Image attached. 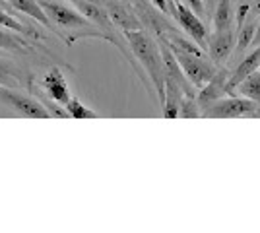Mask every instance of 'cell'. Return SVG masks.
Segmentation results:
<instances>
[{
    "mask_svg": "<svg viewBox=\"0 0 260 233\" xmlns=\"http://www.w3.org/2000/svg\"><path fill=\"white\" fill-rule=\"evenodd\" d=\"M124 37L132 49L134 58L148 72V78H150V82L157 91V97L163 105V99H165V68H163V60L157 45L153 43L152 37L142 29H128V31H124Z\"/></svg>",
    "mask_w": 260,
    "mask_h": 233,
    "instance_id": "obj_1",
    "label": "cell"
},
{
    "mask_svg": "<svg viewBox=\"0 0 260 233\" xmlns=\"http://www.w3.org/2000/svg\"><path fill=\"white\" fill-rule=\"evenodd\" d=\"M159 37H161V35H159ZM163 41H165V39H163ZM165 43H167V41H165ZM167 47L171 49V53H173L175 58H177V62H179V66H181L183 74L186 76V80H188L192 86H196V88L206 86L208 82H210V78L216 74L217 68L214 66L212 62H208L204 56L188 55V53L177 49V47L171 43H167Z\"/></svg>",
    "mask_w": 260,
    "mask_h": 233,
    "instance_id": "obj_2",
    "label": "cell"
},
{
    "mask_svg": "<svg viewBox=\"0 0 260 233\" xmlns=\"http://www.w3.org/2000/svg\"><path fill=\"white\" fill-rule=\"evenodd\" d=\"M204 117L212 119H233V117H245V115H260L258 105L250 99L241 97H228L223 101H214L202 111Z\"/></svg>",
    "mask_w": 260,
    "mask_h": 233,
    "instance_id": "obj_3",
    "label": "cell"
},
{
    "mask_svg": "<svg viewBox=\"0 0 260 233\" xmlns=\"http://www.w3.org/2000/svg\"><path fill=\"white\" fill-rule=\"evenodd\" d=\"M167 4L173 8V16L177 18V22L181 23V27L192 37V41L202 51H208V31H206V25L202 23V20L190 8H186L184 4L177 2V0H171Z\"/></svg>",
    "mask_w": 260,
    "mask_h": 233,
    "instance_id": "obj_4",
    "label": "cell"
},
{
    "mask_svg": "<svg viewBox=\"0 0 260 233\" xmlns=\"http://www.w3.org/2000/svg\"><path fill=\"white\" fill-rule=\"evenodd\" d=\"M39 6L43 8V12L49 16V20L54 22L60 27H86L89 25V20L84 18L80 12H74L72 8H68L66 4L54 2V0H37Z\"/></svg>",
    "mask_w": 260,
    "mask_h": 233,
    "instance_id": "obj_5",
    "label": "cell"
},
{
    "mask_svg": "<svg viewBox=\"0 0 260 233\" xmlns=\"http://www.w3.org/2000/svg\"><path fill=\"white\" fill-rule=\"evenodd\" d=\"M0 99L4 101V103H8L12 109H16L18 113L25 115V117H33V119H49L51 117V113L47 111L45 107H41L39 103L27 99V97H23V95L16 93V91L2 88V86H0Z\"/></svg>",
    "mask_w": 260,
    "mask_h": 233,
    "instance_id": "obj_6",
    "label": "cell"
},
{
    "mask_svg": "<svg viewBox=\"0 0 260 233\" xmlns=\"http://www.w3.org/2000/svg\"><path fill=\"white\" fill-rule=\"evenodd\" d=\"M225 82H228V72L225 68H217L216 74L210 78L206 86L200 88V93L196 95V103L200 107V113L206 109L208 105H212L214 101L221 99L225 95Z\"/></svg>",
    "mask_w": 260,
    "mask_h": 233,
    "instance_id": "obj_7",
    "label": "cell"
},
{
    "mask_svg": "<svg viewBox=\"0 0 260 233\" xmlns=\"http://www.w3.org/2000/svg\"><path fill=\"white\" fill-rule=\"evenodd\" d=\"M233 41H235V31H233V27L221 29V31H214L212 39L208 41L210 56H212V60L216 62L217 66H223V62H225L228 56L231 55Z\"/></svg>",
    "mask_w": 260,
    "mask_h": 233,
    "instance_id": "obj_8",
    "label": "cell"
},
{
    "mask_svg": "<svg viewBox=\"0 0 260 233\" xmlns=\"http://www.w3.org/2000/svg\"><path fill=\"white\" fill-rule=\"evenodd\" d=\"M258 60H260V45L254 47V51H252V53L233 70V74L228 78V82H225V93H228V95H233V93H235V88H237V84L241 80H245L250 72L258 70Z\"/></svg>",
    "mask_w": 260,
    "mask_h": 233,
    "instance_id": "obj_9",
    "label": "cell"
},
{
    "mask_svg": "<svg viewBox=\"0 0 260 233\" xmlns=\"http://www.w3.org/2000/svg\"><path fill=\"white\" fill-rule=\"evenodd\" d=\"M43 86H45V89L49 91V95H51L56 103H60V105H66L68 99L72 97L70 91H68V84H66L64 76H62V72H60L58 68H51V72L45 76Z\"/></svg>",
    "mask_w": 260,
    "mask_h": 233,
    "instance_id": "obj_10",
    "label": "cell"
},
{
    "mask_svg": "<svg viewBox=\"0 0 260 233\" xmlns=\"http://www.w3.org/2000/svg\"><path fill=\"white\" fill-rule=\"evenodd\" d=\"M72 2H74V6H76L78 12H80L84 18L91 20V22H95L98 25H101L103 29H107L109 34H111L113 22H111V18H109V14L105 8L98 6V4L91 2V0H72Z\"/></svg>",
    "mask_w": 260,
    "mask_h": 233,
    "instance_id": "obj_11",
    "label": "cell"
},
{
    "mask_svg": "<svg viewBox=\"0 0 260 233\" xmlns=\"http://www.w3.org/2000/svg\"><path fill=\"white\" fill-rule=\"evenodd\" d=\"M107 14L109 18H111V22L113 25H119L122 27V31H128V29H142L140 22H138V18L134 16V14H130L122 4L119 2H113V0H109L107 2Z\"/></svg>",
    "mask_w": 260,
    "mask_h": 233,
    "instance_id": "obj_12",
    "label": "cell"
},
{
    "mask_svg": "<svg viewBox=\"0 0 260 233\" xmlns=\"http://www.w3.org/2000/svg\"><path fill=\"white\" fill-rule=\"evenodd\" d=\"M183 101V91L175 86L169 78H165V99H163V117L165 119H175L179 117Z\"/></svg>",
    "mask_w": 260,
    "mask_h": 233,
    "instance_id": "obj_13",
    "label": "cell"
},
{
    "mask_svg": "<svg viewBox=\"0 0 260 233\" xmlns=\"http://www.w3.org/2000/svg\"><path fill=\"white\" fill-rule=\"evenodd\" d=\"M8 4H10L16 12H23V14L31 16L33 20H37L41 25L53 27V23H51V20H49V16L43 12V8L39 6L37 0H8Z\"/></svg>",
    "mask_w": 260,
    "mask_h": 233,
    "instance_id": "obj_14",
    "label": "cell"
},
{
    "mask_svg": "<svg viewBox=\"0 0 260 233\" xmlns=\"http://www.w3.org/2000/svg\"><path fill=\"white\" fill-rule=\"evenodd\" d=\"M235 89L243 97H247V99L254 101L256 105H260V72H256V70L250 72L245 80L239 82Z\"/></svg>",
    "mask_w": 260,
    "mask_h": 233,
    "instance_id": "obj_15",
    "label": "cell"
},
{
    "mask_svg": "<svg viewBox=\"0 0 260 233\" xmlns=\"http://www.w3.org/2000/svg\"><path fill=\"white\" fill-rule=\"evenodd\" d=\"M212 12H214L212 20H214V29L216 31L231 27V0H217Z\"/></svg>",
    "mask_w": 260,
    "mask_h": 233,
    "instance_id": "obj_16",
    "label": "cell"
},
{
    "mask_svg": "<svg viewBox=\"0 0 260 233\" xmlns=\"http://www.w3.org/2000/svg\"><path fill=\"white\" fill-rule=\"evenodd\" d=\"M252 35H254V20H249V22H245L239 27L237 45H235V56H241L249 49L250 41H252Z\"/></svg>",
    "mask_w": 260,
    "mask_h": 233,
    "instance_id": "obj_17",
    "label": "cell"
},
{
    "mask_svg": "<svg viewBox=\"0 0 260 233\" xmlns=\"http://www.w3.org/2000/svg\"><path fill=\"white\" fill-rule=\"evenodd\" d=\"M167 43L175 45L177 49H181L184 53H188V55H194V56H204L202 55V49L194 45L192 41H188V39H184L183 35H171V37H163Z\"/></svg>",
    "mask_w": 260,
    "mask_h": 233,
    "instance_id": "obj_18",
    "label": "cell"
},
{
    "mask_svg": "<svg viewBox=\"0 0 260 233\" xmlns=\"http://www.w3.org/2000/svg\"><path fill=\"white\" fill-rule=\"evenodd\" d=\"M64 107H66V111H68V115H70L72 119H95V117H98L93 111L86 109V107L78 101V97H70Z\"/></svg>",
    "mask_w": 260,
    "mask_h": 233,
    "instance_id": "obj_19",
    "label": "cell"
},
{
    "mask_svg": "<svg viewBox=\"0 0 260 233\" xmlns=\"http://www.w3.org/2000/svg\"><path fill=\"white\" fill-rule=\"evenodd\" d=\"M179 117H184V119H188V117H200V107H198V103H196V95L194 97L184 95L183 101H181Z\"/></svg>",
    "mask_w": 260,
    "mask_h": 233,
    "instance_id": "obj_20",
    "label": "cell"
},
{
    "mask_svg": "<svg viewBox=\"0 0 260 233\" xmlns=\"http://www.w3.org/2000/svg\"><path fill=\"white\" fill-rule=\"evenodd\" d=\"M0 25L2 27H8V29H14V31H23V25L18 20H14L8 12L0 10Z\"/></svg>",
    "mask_w": 260,
    "mask_h": 233,
    "instance_id": "obj_21",
    "label": "cell"
},
{
    "mask_svg": "<svg viewBox=\"0 0 260 233\" xmlns=\"http://www.w3.org/2000/svg\"><path fill=\"white\" fill-rule=\"evenodd\" d=\"M0 47H4V49H16V47H25V43H23L22 39H12L10 35L2 29V25H0Z\"/></svg>",
    "mask_w": 260,
    "mask_h": 233,
    "instance_id": "obj_22",
    "label": "cell"
},
{
    "mask_svg": "<svg viewBox=\"0 0 260 233\" xmlns=\"http://www.w3.org/2000/svg\"><path fill=\"white\" fill-rule=\"evenodd\" d=\"M249 8H250L249 2H241V4H239L237 16H235V27H237V31H239V27L245 23V20H247V16H249Z\"/></svg>",
    "mask_w": 260,
    "mask_h": 233,
    "instance_id": "obj_23",
    "label": "cell"
},
{
    "mask_svg": "<svg viewBox=\"0 0 260 233\" xmlns=\"http://www.w3.org/2000/svg\"><path fill=\"white\" fill-rule=\"evenodd\" d=\"M186 4H188V8H192L198 18H202L206 12H204V4H202V0H186Z\"/></svg>",
    "mask_w": 260,
    "mask_h": 233,
    "instance_id": "obj_24",
    "label": "cell"
},
{
    "mask_svg": "<svg viewBox=\"0 0 260 233\" xmlns=\"http://www.w3.org/2000/svg\"><path fill=\"white\" fill-rule=\"evenodd\" d=\"M249 14H250V20H254L256 16H260V0H252V4H250V8H249Z\"/></svg>",
    "mask_w": 260,
    "mask_h": 233,
    "instance_id": "obj_25",
    "label": "cell"
},
{
    "mask_svg": "<svg viewBox=\"0 0 260 233\" xmlns=\"http://www.w3.org/2000/svg\"><path fill=\"white\" fill-rule=\"evenodd\" d=\"M252 47H258L260 45V23L256 25V29H254V35H252V41H250Z\"/></svg>",
    "mask_w": 260,
    "mask_h": 233,
    "instance_id": "obj_26",
    "label": "cell"
},
{
    "mask_svg": "<svg viewBox=\"0 0 260 233\" xmlns=\"http://www.w3.org/2000/svg\"><path fill=\"white\" fill-rule=\"evenodd\" d=\"M153 4L159 8L161 12H169V4H167V0H152Z\"/></svg>",
    "mask_w": 260,
    "mask_h": 233,
    "instance_id": "obj_27",
    "label": "cell"
},
{
    "mask_svg": "<svg viewBox=\"0 0 260 233\" xmlns=\"http://www.w3.org/2000/svg\"><path fill=\"white\" fill-rule=\"evenodd\" d=\"M0 10L2 12H16L10 4H8V0H0Z\"/></svg>",
    "mask_w": 260,
    "mask_h": 233,
    "instance_id": "obj_28",
    "label": "cell"
},
{
    "mask_svg": "<svg viewBox=\"0 0 260 233\" xmlns=\"http://www.w3.org/2000/svg\"><path fill=\"white\" fill-rule=\"evenodd\" d=\"M216 2H217V0H206L208 8H210V10H214V6H216Z\"/></svg>",
    "mask_w": 260,
    "mask_h": 233,
    "instance_id": "obj_29",
    "label": "cell"
},
{
    "mask_svg": "<svg viewBox=\"0 0 260 233\" xmlns=\"http://www.w3.org/2000/svg\"><path fill=\"white\" fill-rule=\"evenodd\" d=\"M239 4H241V2H250V0H237Z\"/></svg>",
    "mask_w": 260,
    "mask_h": 233,
    "instance_id": "obj_30",
    "label": "cell"
},
{
    "mask_svg": "<svg viewBox=\"0 0 260 233\" xmlns=\"http://www.w3.org/2000/svg\"><path fill=\"white\" fill-rule=\"evenodd\" d=\"M258 70H260V60H258Z\"/></svg>",
    "mask_w": 260,
    "mask_h": 233,
    "instance_id": "obj_31",
    "label": "cell"
},
{
    "mask_svg": "<svg viewBox=\"0 0 260 233\" xmlns=\"http://www.w3.org/2000/svg\"><path fill=\"white\" fill-rule=\"evenodd\" d=\"M91 2H95V0H91Z\"/></svg>",
    "mask_w": 260,
    "mask_h": 233,
    "instance_id": "obj_32",
    "label": "cell"
},
{
    "mask_svg": "<svg viewBox=\"0 0 260 233\" xmlns=\"http://www.w3.org/2000/svg\"><path fill=\"white\" fill-rule=\"evenodd\" d=\"M126 2H130V0H126Z\"/></svg>",
    "mask_w": 260,
    "mask_h": 233,
    "instance_id": "obj_33",
    "label": "cell"
}]
</instances>
